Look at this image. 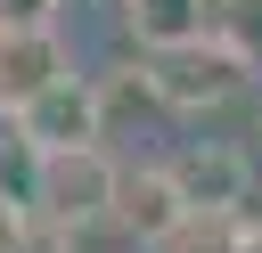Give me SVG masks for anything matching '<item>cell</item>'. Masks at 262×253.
Wrapping results in <instances>:
<instances>
[{
    "label": "cell",
    "instance_id": "obj_1",
    "mask_svg": "<svg viewBox=\"0 0 262 253\" xmlns=\"http://www.w3.org/2000/svg\"><path fill=\"white\" fill-rule=\"evenodd\" d=\"M246 73H254V57L221 33H188V41L147 49V90L164 106H221V98L246 90Z\"/></svg>",
    "mask_w": 262,
    "mask_h": 253
},
{
    "label": "cell",
    "instance_id": "obj_5",
    "mask_svg": "<svg viewBox=\"0 0 262 253\" xmlns=\"http://www.w3.org/2000/svg\"><path fill=\"white\" fill-rule=\"evenodd\" d=\"M164 180H172V196H180L188 212H205V204H229V196L246 188V163L213 147V155H180V163H172Z\"/></svg>",
    "mask_w": 262,
    "mask_h": 253
},
{
    "label": "cell",
    "instance_id": "obj_8",
    "mask_svg": "<svg viewBox=\"0 0 262 253\" xmlns=\"http://www.w3.org/2000/svg\"><path fill=\"white\" fill-rule=\"evenodd\" d=\"M57 0H0V24H49Z\"/></svg>",
    "mask_w": 262,
    "mask_h": 253
},
{
    "label": "cell",
    "instance_id": "obj_2",
    "mask_svg": "<svg viewBox=\"0 0 262 253\" xmlns=\"http://www.w3.org/2000/svg\"><path fill=\"white\" fill-rule=\"evenodd\" d=\"M33 204L49 220L82 229V220H98V212L123 204V171L106 163L98 139H82V147H33Z\"/></svg>",
    "mask_w": 262,
    "mask_h": 253
},
{
    "label": "cell",
    "instance_id": "obj_4",
    "mask_svg": "<svg viewBox=\"0 0 262 253\" xmlns=\"http://www.w3.org/2000/svg\"><path fill=\"white\" fill-rule=\"evenodd\" d=\"M16 122H25L33 147H82V139H98V90L66 73V82H57L49 98H33Z\"/></svg>",
    "mask_w": 262,
    "mask_h": 253
},
{
    "label": "cell",
    "instance_id": "obj_7",
    "mask_svg": "<svg viewBox=\"0 0 262 253\" xmlns=\"http://www.w3.org/2000/svg\"><path fill=\"white\" fill-rule=\"evenodd\" d=\"M213 33L237 41L246 57H262V0H213Z\"/></svg>",
    "mask_w": 262,
    "mask_h": 253
},
{
    "label": "cell",
    "instance_id": "obj_9",
    "mask_svg": "<svg viewBox=\"0 0 262 253\" xmlns=\"http://www.w3.org/2000/svg\"><path fill=\"white\" fill-rule=\"evenodd\" d=\"M16 229H25V212H8V196H0V253L16 245Z\"/></svg>",
    "mask_w": 262,
    "mask_h": 253
},
{
    "label": "cell",
    "instance_id": "obj_6",
    "mask_svg": "<svg viewBox=\"0 0 262 253\" xmlns=\"http://www.w3.org/2000/svg\"><path fill=\"white\" fill-rule=\"evenodd\" d=\"M123 16H131V33L147 49L188 41V33H213V0H123Z\"/></svg>",
    "mask_w": 262,
    "mask_h": 253
},
{
    "label": "cell",
    "instance_id": "obj_3",
    "mask_svg": "<svg viewBox=\"0 0 262 253\" xmlns=\"http://www.w3.org/2000/svg\"><path fill=\"white\" fill-rule=\"evenodd\" d=\"M66 73H74V57H66L57 24H0V114H25Z\"/></svg>",
    "mask_w": 262,
    "mask_h": 253
}]
</instances>
